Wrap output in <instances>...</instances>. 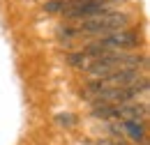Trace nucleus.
I'll return each instance as SVG.
<instances>
[{
    "instance_id": "4",
    "label": "nucleus",
    "mask_w": 150,
    "mask_h": 145,
    "mask_svg": "<svg viewBox=\"0 0 150 145\" xmlns=\"http://www.w3.org/2000/svg\"><path fill=\"white\" fill-rule=\"evenodd\" d=\"M143 78L139 69H125V72H115V74H109L104 78H95L88 83V88L83 92H95V90H106V88H134L139 85Z\"/></svg>"
},
{
    "instance_id": "1",
    "label": "nucleus",
    "mask_w": 150,
    "mask_h": 145,
    "mask_svg": "<svg viewBox=\"0 0 150 145\" xmlns=\"http://www.w3.org/2000/svg\"><path fill=\"white\" fill-rule=\"evenodd\" d=\"M127 23H129L127 14L109 12V14H102V16H93V18H88V21H81L79 25H72V28H65L62 25V35L65 37H81V35L106 37V35H111V32L125 30Z\"/></svg>"
},
{
    "instance_id": "7",
    "label": "nucleus",
    "mask_w": 150,
    "mask_h": 145,
    "mask_svg": "<svg viewBox=\"0 0 150 145\" xmlns=\"http://www.w3.org/2000/svg\"><path fill=\"white\" fill-rule=\"evenodd\" d=\"M104 145H127V143H122V141H115V143H104Z\"/></svg>"
},
{
    "instance_id": "3",
    "label": "nucleus",
    "mask_w": 150,
    "mask_h": 145,
    "mask_svg": "<svg viewBox=\"0 0 150 145\" xmlns=\"http://www.w3.org/2000/svg\"><path fill=\"white\" fill-rule=\"evenodd\" d=\"M136 46H139V35H136V32L118 30V32H111V35H106V37H99L97 42L88 44V46L83 49V53L97 58V55H102V53H109V51H120V53H122V51L136 49Z\"/></svg>"
},
{
    "instance_id": "2",
    "label": "nucleus",
    "mask_w": 150,
    "mask_h": 145,
    "mask_svg": "<svg viewBox=\"0 0 150 145\" xmlns=\"http://www.w3.org/2000/svg\"><path fill=\"white\" fill-rule=\"evenodd\" d=\"M146 60L141 55H132V53H120V51H109V53L97 55L90 67L86 72L90 74L93 78H104L109 74L115 72H125V69H136L139 65H143Z\"/></svg>"
},
{
    "instance_id": "5",
    "label": "nucleus",
    "mask_w": 150,
    "mask_h": 145,
    "mask_svg": "<svg viewBox=\"0 0 150 145\" xmlns=\"http://www.w3.org/2000/svg\"><path fill=\"white\" fill-rule=\"evenodd\" d=\"M44 9H46V12H62V2H60V0H58V2H46Z\"/></svg>"
},
{
    "instance_id": "6",
    "label": "nucleus",
    "mask_w": 150,
    "mask_h": 145,
    "mask_svg": "<svg viewBox=\"0 0 150 145\" xmlns=\"http://www.w3.org/2000/svg\"><path fill=\"white\" fill-rule=\"evenodd\" d=\"M58 122L60 125H72L74 120H72V115H58Z\"/></svg>"
}]
</instances>
